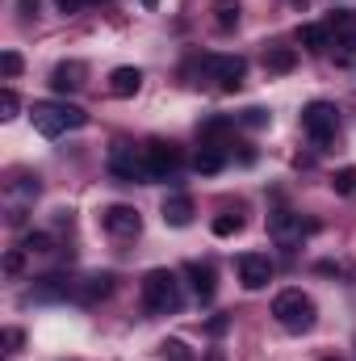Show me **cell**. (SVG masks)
<instances>
[{
	"label": "cell",
	"mask_w": 356,
	"mask_h": 361,
	"mask_svg": "<svg viewBox=\"0 0 356 361\" xmlns=\"http://www.w3.org/2000/svg\"><path fill=\"white\" fill-rule=\"evenodd\" d=\"M30 122H34L38 135L59 139L63 130H80V126H89V114H84L80 105H63V101H34Z\"/></svg>",
	"instance_id": "obj_1"
},
{
	"label": "cell",
	"mask_w": 356,
	"mask_h": 361,
	"mask_svg": "<svg viewBox=\"0 0 356 361\" xmlns=\"http://www.w3.org/2000/svg\"><path fill=\"white\" fill-rule=\"evenodd\" d=\"M184 294H180V281L172 269H151L143 277V307L151 315H177Z\"/></svg>",
	"instance_id": "obj_2"
},
{
	"label": "cell",
	"mask_w": 356,
	"mask_h": 361,
	"mask_svg": "<svg viewBox=\"0 0 356 361\" xmlns=\"http://www.w3.org/2000/svg\"><path fill=\"white\" fill-rule=\"evenodd\" d=\"M314 298L302 294V290H281L272 298V319L285 328V332H310L314 328Z\"/></svg>",
	"instance_id": "obj_3"
},
{
	"label": "cell",
	"mask_w": 356,
	"mask_h": 361,
	"mask_svg": "<svg viewBox=\"0 0 356 361\" xmlns=\"http://www.w3.org/2000/svg\"><path fill=\"white\" fill-rule=\"evenodd\" d=\"M109 173L126 185L134 180H151L147 177V160H143V147H130V143H113L109 147Z\"/></svg>",
	"instance_id": "obj_4"
},
{
	"label": "cell",
	"mask_w": 356,
	"mask_h": 361,
	"mask_svg": "<svg viewBox=\"0 0 356 361\" xmlns=\"http://www.w3.org/2000/svg\"><path fill=\"white\" fill-rule=\"evenodd\" d=\"M336 105L331 101H310L306 109H302V126H306V135L319 143V147H327L331 139H336Z\"/></svg>",
	"instance_id": "obj_5"
},
{
	"label": "cell",
	"mask_w": 356,
	"mask_h": 361,
	"mask_svg": "<svg viewBox=\"0 0 356 361\" xmlns=\"http://www.w3.org/2000/svg\"><path fill=\"white\" fill-rule=\"evenodd\" d=\"M314 227H319V223H302V214H293V210H276V214H268V235H272L281 248L302 244V235L314 231Z\"/></svg>",
	"instance_id": "obj_6"
},
{
	"label": "cell",
	"mask_w": 356,
	"mask_h": 361,
	"mask_svg": "<svg viewBox=\"0 0 356 361\" xmlns=\"http://www.w3.org/2000/svg\"><path fill=\"white\" fill-rule=\"evenodd\" d=\"M143 160H147V177L164 180L180 169V147L177 143H164V139H151V143L143 147Z\"/></svg>",
	"instance_id": "obj_7"
},
{
	"label": "cell",
	"mask_w": 356,
	"mask_h": 361,
	"mask_svg": "<svg viewBox=\"0 0 356 361\" xmlns=\"http://www.w3.org/2000/svg\"><path fill=\"white\" fill-rule=\"evenodd\" d=\"M101 227H105L109 235H117V240H134V235L143 231V219H139V210H134V206L113 202V206H105V210H101Z\"/></svg>",
	"instance_id": "obj_8"
},
{
	"label": "cell",
	"mask_w": 356,
	"mask_h": 361,
	"mask_svg": "<svg viewBox=\"0 0 356 361\" xmlns=\"http://www.w3.org/2000/svg\"><path fill=\"white\" fill-rule=\"evenodd\" d=\"M201 63L210 68V76L218 80V89H227V92H235L243 85V76H248V63L239 55H205Z\"/></svg>",
	"instance_id": "obj_9"
},
{
	"label": "cell",
	"mask_w": 356,
	"mask_h": 361,
	"mask_svg": "<svg viewBox=\"0 0 356 361\" xmlns=\"http://www.w3.org/2000/svg\"><path fill=\"white\" fill-rule=\"evenodd\" d=\"M235 269H239V286L243 290H265L268 281H272V261H268L265 252H243L235 261Z\"/></svg>",
	"instance_id": "obj_10"
},
{
	"label": "cell",
	"mask_w": 356,
	"mask_h": 361,
	"mask_svg": "<svg viewBox=\"0 0 356 361\" xmlns=\"http://www.w3.org/2000/svg\"><path fill=\"white\" fill-rule=\"evenodd\" d=\"M109 294H113V273H92L84 281H76V302H84V307L109 298Z\"/></svg>",
	"instance_id": "obj_11"
},
{
	"label": "cell",
	"mask_w": 356,
	"mask_h": 361,
	"mask_svg": "<svg viewBox=\"0 0 356 361\" xmlns=\"http://www.w3.org/2000/svg\"><path fill=\"white\" fill-rule=\"evenodd\" d=\"M80 85H84V63H76V59L55 63V72H51V89L55 92H76Z\"/></svg>",
	"instance_id": "obj_12"
},
{
	"label": "cell",
	"mask_w": 356,
	"mask_h": 361,
	"mask_svg": "<svg viewBox=\"0 0 356 361\" xmlns=\"http://www.w3.org/2000/svg\"><path fill=\"white\" fill-rule=\"evenodd\" d=\"M164 223L168 227H189L193 223V197L189 193H172V197H164Z\"/></svg>",
	"instance_id": "obj_13"
},
{
	"label": "cell",
	"mask_w": 356,
	"mask_h": 361,
	"mask_svg": "<svg viewBox=\"0 0 356 361\" xmlns=\"http://www.w3.org/2000/svg\"><path fill=\"white\" fill-rule=\"evenodd\" d=\"M184 277H189V286H193V294H197L201 302H210V298H214V269H210V265L189 261V265H184Z\"/></svg>",
	"instance_id": "obj_14"
},
{
	"label": "cell",
	"mask_w": 356,
	"mask_h": 361,
	"mask_svg": "<svg viewBox=\"0 0 356 361\" xmlns=\"http://www.w3.org/2000/svg\"><path fill=\"white\" fill-rule=\"evenodd\" d=\"M139 89H143V72L139 68H113L109 72V92L113 97H134Z\"/></svg>",
	"instance_id": "obj_15"
},
{
	"label": "cell",
	"mask_w": 356,
	"mask_h": 361,
	"mask_svg": "<svg viewBox=\"0 0 356 361\" xmlns=\"http://www.w3.org/2000/svg\"><path fill=\"white\" fill-rule=\"evenodd\" d=\"M293 68H298V51H293V47H268L265 51V72L285 76V72H293Z\"/></svg>",
	"instance_id": "obj_16"
},
{
	"label": "cell",
	"mask_w": 356,
	"mask_h": 361,
	"mask_svg": "<svg viewBox=\"0 0 356 361\" xmlns=\"http://www.w3.org/2000/svg\"><path fill=\"white\" fill-rule=\"evenodd\" d=\"M298 42L310 55H323V51H331V30L327 25H298Z\"/></svg>",
	"instance_id": "obj_17"
},
{
	"label": "cell",
	"mask_w": 356,
	"mask_h": 361,
	"mask_svg": "<svg viewBox=\"0 0 356 361\" xmlns=\"http://www.w3.org/2000/svg\"><path fill=\"white\" fill-rule=\"evenodd\" d=\"M214 25L218 34H231L239 25V0H214Z\"/></svg>",
	"instance_id": "obj_18"
},
{
	"label": "cell",
	"mask_w": 356,
	"mask_h": 361,
	"mask_svg": "<svg viewBox=\"0 0 356 361\" xmlns=\"http://www.w3.org/2000/svg\"><path fill=\"white\" fill-rule=\"evenodd\" d=\"M331 55H336V68H348V72H356V34L331 38Z\"/></svg>",
	"instance_id": "obj_19"
},
{
	"label": "cell",
	"mask_w": 356,
	"mask_h": 361,
	"mask_svg": "<svg viewBox=\"0 0 356 361\" xmlns=\"http://www.w3.org/2000/svg\"><path fill=\"white\" fill-rule=\"evenodd\" d=\"M222 164H227V152H222V147H201V152H197V160H193V169H197V173H205V177L222 173Z\"/></svg>",
	"instance_id": "obj_20"
},
{
	"label": "cell",
	"mask_w": 356,
	"mask_h": 361,
	"mask_svg": "<svg viewBox=\"0 0 356 361\" xmlns=\"http://www.w3.org/2000/svg\"><path fill=\"white\" fill-rule=\"evenodd\" d=\"M239 231H243V219H239V214H218V219H214V235H218V240H231V235H239Z\"/></svg>",
	"instance_id": "obj_21"
},
{
	"label": "cell",
	"mask_w": 356,
	"mask_h": 361,
	"mask_svg": "<svg viewBox=\"0 0 356 361\" xmlns=\"http://www.w3.org/2000/svg\"><path fill=\"white\" fill-rule=\"evenodd\" d=\"M327 30L336 34V38H344V34H356V13H348V8H340L331 21H327Z\"/></svg>",
	"instance_id": "obj_22"
},
{
	"label": "cell",
	"mask_w": 356,
	"mask_h": 361,
	"mask_svg": "<svg viewBox=\"0 0 356 361\" xmlns=\"http://www.w3.org/2000/svg\"><path fill=\"white\" fill-rule=\"evenodd\" d=\"M331 189H336L340 197H352L356 193V169H340V173L331 177Z\"/></svg>",
	"instance_id": "obj_23"
},
{
	"label": "cell",
	"mask_w": 356,
	"mask_h": 361,
	"mask_svg": "<svg viewBox=\"0 0 356 361\" xmlns=\"http://www.w3.org/2000/svg\"><path fill=\"white\" fill-rule=\"evenodd\" d=\"M21 68H25V63H21V55H17V51H4V55H0V72H4V80L21 76Z\"/></svg>",
	"instance_id": "obj_24"
},
{
	"label": "cell",
	"mask_w": 356,
	"mask_h": 361,
	"mask_svg": "<svg viewBox=\"0 0 356 361\" xmlns=\"http://www.w3.org/2000/svg\"><path fill=\"white\" fill-rule=\"evenodd\" d=\"M17 109H21L17 92H13V89H4V92H0V118H17Z\"/></svg>",
	"instance_id": "obj_25"
},
{
	"label": "cell",
	"mask_w": 356,
	"mask_h": 361,
	"mask_svg": "<svg viewBox=\"0 0 356 361\" xmlns=\"http://www.w3.org/2000/svg\"><path fill=\"white\" fill-rule=\"evenodd\" d=\"M21 269H25V252H21V248H13V252H4V273H8V277H17Z\"/></svg>",
	"instance_id": "obj_26"
},
{
	"label": "cell",
	"mask_w": 356,
	"mask_h": 361,
	"mask_svg": "<svg viewBox=\"0 0 356 361\" xmlns=\"http://www.w3.org/2000/svg\"><path fill=\"white\" fill-rule=\"evenodd\" d=\"M46 248H51V235H46V231L25 235V252H46Z\"/></svg>",
	"instance_id": "obj_27"
},
{
	"label": "cell",
	"mask_w": 356,
	"mask_h": 361,
	"mask_svg": "<svg viewBox=\"0 0 356 361\" xmlns=\"http://www.w3.org/2000/svg\"><path fill=\"white\" fill-rule=\"evenodd\" d=\"M160 349H164V357H172V361H189V349H184V341H164Z\"/></svg>",
	"instance_id": "obj_28"
},
{
	"label": "cell",
	"mask_w": 356,
	"mask_h": 361,
	"mask_svg": "<svg viewBox=\"0 0 356 361\" xmlns=\"http://www.w3.org/2000/svg\"><path fill=\"white\" fill-rule=\"evenodd\" d=\"M243 126H268V109H260V105L243 109Z\"/></svg>",
	"instance_id": "obj_29"
},
{
	"label": "cell",
	"mask_w": 356,
	"mask_h": 361,
	"mask_svg": "<svg viewBox=\"0 0 356 361\" xmlns=\"http://www.w3.org/2000/svg\"><path fill=\"white\" fill-rule=\"evenodd\" d=\"M55 8H59L63 17H76V13L84 8V0H55Z\"/></svg>",
	"instance_id": "obj_30"
},
{
	"label": "cell",
	"mask_w": 356,
	"mask_h": 361,
	"mask_svg": "<svg viewBox=\"0 0 356 361\" xmlns=\"http://www.w3.org/2000/svg\"><path fill=\"white\" fill-rule=\"evenodd\" d=\"M227 324H231V319H227V315H218V319H210V324H205V332H210V336H222V332H227Z\"/></svg>",
	"instance_id": "obj_31"
},
{
	"label": "cell",
	"mask_w": 356,
	"mask_h": 361,
	"mask_svg": "<svg viewBox=\"0 0 356 361\" xmlns=\"http://www.w3.org/2000/svg\"><path fill=\"white\" fill-rule=\"evenodd\" d=\"M17 345H21V332L8 328V332H4V353H17Z\"/></svg>",
	"instance_id": "obj_32"
},
{
	"label": "cell",
	"mask_w": 356,
	"mask_h": 361,
	"mask_svg": "<svg viewBox=\"0 0 356 361\" xmlns=\"http://www.w3.org/2000/svg\"><path fill=\"white\" fill-rule=\"evenodd\" d=\"M38 4H42V0H17V8H21V17H34V13H38Z\"/></svg>",
	"instance_id": "obj_33"
},
{
	"label": "cell",
	"mask_w": 356,
	"mask_h": 361,
	"mask_svg": "<svg viewBox=\"0 0 356 361\" xmlns=\"http://www.w3.org/2000/svg\"><path fill=\"white\" fill-rule=\"evenodd\" d=\"M205 361H222V353H218V349H214V353H205Z\"/></svg>",
	"instance_id": "obj_34"
},
{
	"label": "cell",
	"mask_w": 356,
	"mask_h": 361,
	"mask_svg": "<svg viewBox=\"0 0 356 361\" xmlns=\"http://www.w3.org/2000/svg\"><path fill=\"white\" fill-rule=\"evenodd\" d=\"M293 4H306V0H293Z\"/></svg>",
	"instance_id": "obj_35"
},
{
	"label": "cell",
	"mask_w": 356,
	"mask_h": 361,
	"mask_svg": "<svg viewBox=\"0 0 356 361\" xmlns=\"http://www.w3.org/2000/svg\"><path fill=\"white\" fill-rule=\"evenodd\" d=\"M327 361H336V357H327Z\"/></svg>",
	"instance_id": "obj_36"
}]
</instances>
